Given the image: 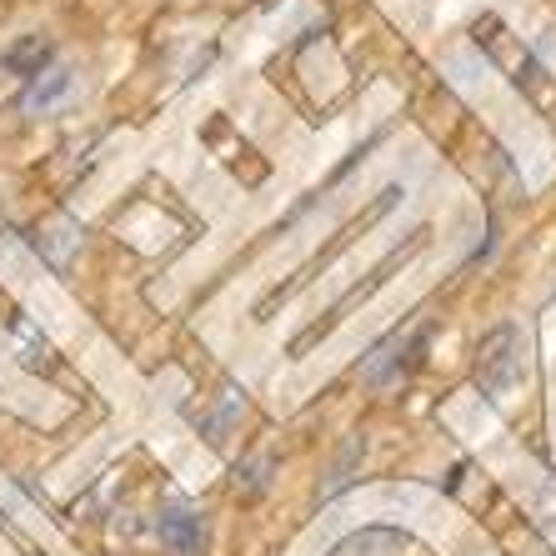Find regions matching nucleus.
<instances>
[{
    "instance_id": "obj_1",
    "label": "nucleus",
    "mask_w": 556,
    "mask_h": 556,
    "mask_svg": "<svg viewBox=\"0 0 556 556\" xmlns=\"http://www.w3.org/2000/svg\"><path fill=\"white\" fill-rule=\"evenodd\" d=\"M517 381H521V337L517 326H496V331H486V341L477 351V387L486 396H506Z\"/></svg>"
},
{
    "instance_id": "obj_2",
    "label": "nucleus",
    "mask_w": 556,
    "mask_h": 556,
    "mask_svg": "<svg viewBox=\"0 0 556 556\" xmlns=\"http://www.w3.org/2000/svg\"><path fill=\"white\" fill-rule=\"evenodd\" d=\"M421 341H427V326H412V331H391L381 346L371 351L362 362V381H371V387H381V381H391L396 371H406L412 366V356L421 351Z\"/></svg>"
},
{
    "instance_id": "obj_3",
    "label": "nucleus",
    "mask_w": 556,
    "mask_h": 556,
    "mask_svg": "<svg viewBox=\"0 0 556 556\" xmlns=\"http://www.w3.org/2000/svg\"><path fill=\"white\" fill-rule=\"evenodd\" d=\"M155 536L170 556H201L206 552V517L191 511V506H166L161 521H155Z\"/></svg>"
},
{
    "instance_id": "obj_4",
    "label": "nucleus",
    "mask_w": 556,
    "mask_h": 556,
    "mask_svg": "<svg viewBox=\"0 0 556 556\" xmlns=\"http://www.w3.org/2000/svg\"><path fill=\"white\" fill-rule=\"evenodd\" d=\"M71 86H76V71H71V65H46L40 76H30V80H26V91H21L15 111H21V116L51 111V105H61L65 96H71Z\"/></svg>"
},
{
    "instance_id": "obj_5",
    "label": "nucleus",
    "mask_w": 556,
    "mask_h": 556,
    "mask_svg": "<svg viewBox=\"0 0 556 556\" xmlns=\"http://www.w3.org/2000/svg\"><path fill=\"white\" fill-rule=\"evenodd\" d=\"M271 477H276V452H256L251 462L236 466V496L241 502H261L271 492Z\"/></svg>"
},
{
    "instance_id": "obj_6",
    "label": "nucleus",
    "mask_w": 556,
    "mask_h": 556,
    "mask_svg": "<svg viewBox=\"0 0 556 556\" xmlns=\"http://www.w3.org/2000/svg\"><path fill=\"white\" fill-rule=\"evenodd\" d=\"M80 241H86V226H80V220H55V226H46V231L36 236V251L51 261V266H65Z\"/></svg>"
},
{
    "instance_id": "obj_7",
    "label": "nucleus",
    "mask_w": 556,
    "mask_h": 556,
    "mask_svg": "<svg viewBox=\"0 0 556 556\" xmlns=\"http://www.w3.org/2000/svg\"><path fill=\"white\" fill-rule=\"evenodd\" d=\"M0 65H5V71H15V76H40V71H46V65H51V40L46 36H26V40H15L11 51L0 55Z\"/></svg>"
},
{
    "instance_id": "obj_8",
    "label": "nucleus",
    "mask_w": 556,
    "mask_h": 556,
    "mask_svg": "<svg viewBox=\"0 0 556 556\" xmlns=\"http://www.w3.org/2000/svg\"><path fill=\"white\" fill-rule=\"evenodd\" d=\"M241 412H247V396H241L236 387H226V391H220V406L206 416V421H201V431H206L211 446H220V441H226V431L241 421Z\"/></svg>"
},
{
    "instance_id": "obj_9",
    "label": "nucleus",
    "mask_w": 556,
    "mask_h": 556,
    "mask_svg": "<svg viewBox=\"0 0 556 556\" xmlns=\"http://www.w3.org/2000/svg\"><path fill=\"white\" fill-rule=\"evenodd\" d=\"M362 456H366V441H362V437H351V441H346V452H341V462H337V471H331V481L321 486V496L341 492V486L351 481V471H356V462H362Z\"/></svg>"
}]
</instances>
